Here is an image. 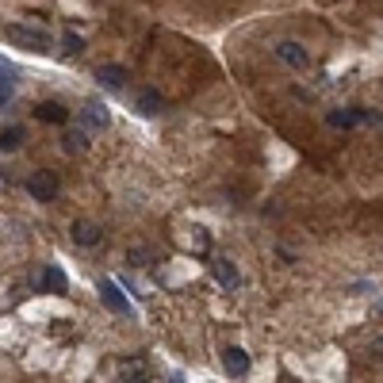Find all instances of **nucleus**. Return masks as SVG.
I'll return each instance as SVG.
<instances>
[{
	"label": "nucleus",
	"instance_id": "1",
	"mask_svg": "<svg viewBox=\"0 0 383 383\" xmlns=\"http://www.w3.org/2000/svg\"><path fill=\"white\" fill-rule=\"evenodd\" d=\"M27 192H31L39 203H50V200H58V192H62V181H58V173H50V169H42V173H31V176H27Z\"/></svg>",
	"mask_w": 383,
	"mask_h": 383
},
{
	"label": "nucleus",
	"instance_id": "2",
	"mask_svg": "<svg viewBox=\"0 0 383 383\" xmlns=\"http://www.w3.org/2000/svg\"><path fill=\"white\" fill-rule=\"evenodd\" d=\"M8 39L12 42H20V46H27V50H50V39L39 31V27H23V23H12L8 27Z\"/></svg>",
	"mask_w": 383,
	"mask_h": 383
},
{
	"label": "nucleus",
	"instance_id": "3",
	"mask_svg": "<svg viewBox=\"0 0 383 383\" xmlns=\"http://www.w3.org/2000/svg\"><path fill=\"white\" fill-rule=\"evenodd\" d=\"M100 299H104V307L108 311H115V314H135V307H130V299L119 292L111 280H100Z\"/></svg>",
	"mask_w": 383,
	"mask_h": 383
},
{
	"label": "nucleus",
	"instance_id": "4",
	"mask_svg": "<svg viewBox=\"0 0 383 383\" xmlns=\"http://www.w3.org/2000/svg\"><path fill=\"white\" fill-rule=\"evenodd\" d=\"M35 284H39V292H54V295H62L65 287H69V280H65V273L58 265H46L39 276H35Z\"/></svg>",
	"mask_w": 383,
	"mask_h": 383
},
{
	"label": "nucleus",
	"instance_id": "5",
	"mask_svg": "<svg viewBox=\"0 0 383 383\" xmlns=\"http://www.w3.org/2000/svg\"><path fill=\"white\" fill-rule=\"evenodd\" d=\"M276 58L287 62L292 69H307V65H311V58H307V50H303L299 42H280V46H276Z\"/></svg>",
	"mask_w": 383,
	"mask_h": 383
},
{
	"label": "nucleus",
	"instance_id": "6",
	"mask_svg": "<svg viewBox=\"0 0 383 383\" xmlns=\"http://www.w3.org/2000/svg\"><path fill=\"white\" fill-rule=\"evenodd\" d=\"M111 123V111L100 104V100H88L85 104V130H104Z\"/></svg>",
	"mask_w": 383,
	"mask_h": 383
},
{
	"label": "nucleus",
	"instance_id": "7",
	"mask_svg": "<svg viewBox=\"0 0 383 383\" xmlns=\"http://www.w3.org/2000/svg\"><path fill=\"white\" fill-rule=\"evenodd\" d=\"M222 364H227V372L234 379H241L249 372V357H246V349H238V345H230V349L222 353Z\"/></svg>",
	"mask_w": 383,
	"mask_h": 383
},
{
	"label": "nucleus",
	"instance_id": "8",
	"mask_svg": "<svg viewBox=\"0 0 383 383\" xmlns=\"http://www.w3.org/2000/svg\"><path fill=\"white\" fill-rule=\"evenodd\" d=\"M96 81H100L104 88L119 92V88L127 85V69H123V65H100V69H96Z\"/></svg>",
	"mask_w": 383,
	"mask_h": 383
},
{
	"label": "nucleus",
	"instance_id": "9",
	"mask_svg": "<svg viewBox=\"0 0 383 383\" xmlns=\"http://www.w3.org/2000/svg\"><path fill=\"white\" fill-rule=\"evenodd\" d=\"M62 149H65V154H85V149H88V130L85 127H65Z\"/></svg>",
	"mask_w": 383,
	"mask_h": 383
},
{
	"label": "nucleus",
	"instance_id": "10",
	"mask_svg": "<svg viewBox=\"0 0 383 383\" xmlns=\"http://www.w3.org/2000/svg\"><path fill=\"white\" fill-rule=\"evenodd\" d=\"M100 238H104V234H100L96 222H88V219H77V222H73V241H77V246H96Z\"/></svg>",
	"mask_w": 383,
	"mask_h": 383
},
{
	"label": "nucleus",
	"instance_id": "11",
	"mask_svg": "<svg viewBox=\"0 0 383 383\" xmlns=\"http://www.w3.org/2000/svg\"><path fill=\"white\" fill-rule=\"evenodd\" d=\"M35 115L46 119V123H65V119H69V111H65L62 104H54V100H46V104L35 108Z\"/></svg>",
	"mask_w": 383,
	"mask_h": 383
},
{
	"label": "nucleus",
	"instance_id": "12",
	"mask_svg": "<svg viewBox=\"0 0 383 383\" xmlns=\"http://www.w3.org/2000/svg\"><path fill=\"white\" fill-rule=\"evenodd\" d=\"M135 108L142 111V115H161V96H157V92H138Z\"/></svg>",
	"mask_w": 383,
	"mask_h": 383
},
{
	"label": "nucleus",
	"instance_id": "13",
	"mask_svg": "<svg viewBox=\"0 0 383 383\" xmlns=\"http://www.w3.org/2000/svg\"><path fill=\"white\" fill-rule=\"evenodd\" d=\"M20 146H23V127L0 130V149H4V154H12V149H20Z\"/></svg>",
	"mask_w": 383,
	"mask_h": 383
},
{
	"label": "nucleus",
	"instance_id": "14",
	"mask_svg": "<svg viewBox=\"0 0 383 383\" xmlns=\"http://www.w3.org/2000/svg\"><path fill=\"white\" fill-rule=\"evenodd\" d=\"M215 280H219L222 287H238V273H234V265H230V261H219V265H215Z\"/></svg>",
	"mask_w": 383,
	"mask_h": 383
},
{
	"label": "nucleus",
	"instance_id": "15",
	"mask_svg": "<svg viewBox=\"0 0 383 383\" xmlns=\"http://www.w3.org/2000/svg\"><path fill=\"white\" fill-rule=\"evenodd\" d=\"M357 119H364V111H330V127H353Z\"/></svg>",
	"mask_w": 383,
	"mask_h": 383
},
{
	"label": "nucleus",
	"instance_id": "16",
	"mask_svg": "<svg viewBox=\"0 0 383 383\" xmlns=\"http://www.w3.org/2000/svg\"><path fill=\"white\" fill-rule=\"evenodd\" d=\"M16 96V85L8 77H0V108H8V100Z\"/></svg>",
	"mask_w": 383,
	"mask_h": 383
},
{
	"label": "nucleus",
	"instance_id": "17",
	"mask_svg": "<svg viewBox=\"0 0 383 383\" xmlns=\"http://www.w3.org/2000/svg\"><path fill=\"white\" fill-rule=\"evenodd\" d=\"M0 77H8V81H12V77H20V65H16V62H8V58H0Z\"/></svg>",
	"mask_w": 383,
	"mask_h": 383
},
{
	"label": "nucleus",
	"instance_id": "18",
	"mask_svg": "<svg viewBox=\"0 0 383 383\" xmlns=\"http://www.w3.org/2000/svg\"><path fill=\"white\" fill-rule=\"evenodd\" d=\"M81 46H85V42H81L77 35H65V39H62V50H65V54H77Z\"/></svg>",
	"mask_w": 383,
	"mask_h": 383
},
{
	"label": "nucleus",
	"instance_id": "19",
	"mask_svg": "<svg viewBox=\"0 0 383 383\" xmlns=\"http://www.w3.org/2000/svg\"><path fill=\"white\" fill-rule=\"evenodd\" d=\"M169 383H184V379H181V376H173V379H169Z\"/></svg>",
	"mask_w": 383,
	"mask_h": 383
},
{
	"label": "nucleus",
	"instance_id": "20",
	"mask_svg": "<svg viewBox=\"0 0 383 383\" xmlns=\"http://www.w3.org/2000/svg\"><path fill=\"white\" fill-rule=\"evenodd\" d=\"M135 383H146V379H135Z\"/></svg>",
	"mask_w": 383,
	"mask_h": 383
}]
</instances>
